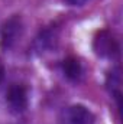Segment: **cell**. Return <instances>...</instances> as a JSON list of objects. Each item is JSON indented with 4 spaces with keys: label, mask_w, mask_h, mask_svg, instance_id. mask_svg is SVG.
Returning a JSON list of instances; mask_svg holds the SVG:
<instances>
[{
    "label": "cell",
    "mask_w": 123,
    "mask_h": 124,
    "mask_svg": "<svg viewBox=\"0 0 123 124\" xmlns=\"http://www.w3.org/2000/svg\"><path fill=\"white\" fill-rule=\"evenodd\" d=\"M93 48L98 56L109 58V59L116 58L120 51L117 39L109 31H101L97 33V36L94 38V42H93Z\"/></svg>",
    "instance_id": "cell-1"
},
{
    "label": "cell",
    "mask_w": 123,
    "mask_h": 124,
    "mask_svg": "<svg viewBox=\"0 0 123 124\" xmlns=\"http://www.w3.org/2000/svg\"><path fill=\"white\" fill-rule=\"evenodd\" d=\"M22 33V19L20 16L15 15L9 17L0 29V45L3 49H9L15 45Z\"/></svg>",
    "instance_id": "cell-2"
},
{
    "label": "cell",
    "mask_w": 123,
    "mask_h": 124,
    "mask_svg": "<svg viewBox=\"0 0 123 124\" xmlns=\"http://www.w3.org/2000/svg\"><path fill=\"white\" fill-rule=\"evenodd\" d=\"M6 101L12 111L23 113L28 107V93L20 84H12L6 93Z\"/></svg>",
    "instance_id": "cell-3"
},
{
    "label": "cell",
    "mask_w": 123,
    "mask_h": 124,
    "mask_svg": "<svg viewBox=\"0 0 123 124\" xmlns=\"http://www.w3.org/2000/svg\"><path fill=\"white\" fill-rule=\"evenodd\" d=\"M57 29L55 28H46L38 33V36L33 40V49L36 54H44L49 49H52L57 43Z\"/></svg>",
    "instance_id": "cell-4"
},
{
    "label": "cell",
    "mask_w": 123,
    "mask_h": 124,
    "mask_svg": "<svg viewBox=\"0 0 123 124\" xmlns=\"http://www.w3.org/2000/svg\"><path fill=\"white\" fill-rule=\"evenodd\" d=\"M68 123L70 124H96V117L91 111L81 105L75 104L68 108Z\"/></svg>",
    "instance_id": "cell-5"
},
{
    "label": "cell",
    "mask_w": 123,
    "mask_h": 124,
    "mask_svg": "<svg viewBox=\"0 0 123 124\" xmlns=\"http://www.w3.org/2000/svg\"><path fill=\"white\" fill-rule=\"evenodd\" d=\"M120 84H122V78H120V69L114 68L107 74V79H106V85L109 93L112 94V97L116 100L117 107L120 108V97H122V91H120Z\"/></svg>",
    "instance_id": "cell-6"
},
{
    "label": "cell",
    "mask_w": 123,
    "mask_h": 124,
    "mask_svg": "<svg viewBox=\"0 0 123 124\" xmlns=\"http://www.w3.org/2000/svg\"><path fill=\"white\" fill-rule=\"evenodd\" d=\"M62 72L70 81H78L83 77V65L74 56H70L62 62Z\"/></svg>",
    "instance_id": "cell-7"
},
{
    "label": "cell",
    "mask_w": 123,
    "mask_h": 124,
    "mask_svg": "<svg viewBox=\"0 0 123 124\" xmlns=\"http://www.w3.org/2000/svg\"><path fill=\"white\" fill-rule=\"evenodd\" d=\"M67 4H70V6H83L84 3H87V1H90V0H64Z\"/></svg>",
    "instance_id": "cell-8"
},
{
    "label": "cell",
    "mask_w": 123,
    "mask_h": 124,
    "mask_svg": "<svg viewBox=\"0 0 123 124\" xmlns=\"http://www.w3.org/2000/svg\"><path fill=\"white\" fill-rule=\"evenodd\" d=\"M3 77H4V66H3V63L0 62V82L3 81Z\"/></svg>",
    "instance_id": "cell-9"
}]
</instances>
